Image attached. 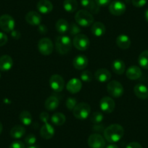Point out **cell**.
<instances>
[{
  "mask_svg": "<svg viewBox=\"0 0 148 148\" xmlns=\"http://www.w3.org/2000/svg\"><path fill=\"white\" fill-rule=\"evenodd\" d=\"M55 28L59 34L64 35L69 30V24L65 19H59L55 24Z\"/></svg>",
  "mask_w": 148,
  "mask_h": 148,
  "instance_id": "obj_28",
  "label": "cell"
},
{
  "mask_svg": "<svg viewBox=\"0 0 148 148\" xmlns=\"http://www.w3.org/2000/svg\"><path fill=\"white\" fill-rule=\"evenodd\" d=\"M126 148H143V147H142V145H141L139 143H138V142H132L128 144V145H126Z\"/></svg>",
  "mask_w": 148,
  "mask_h": 148,
  "instance_id": "obj_43",
  "label": "cell"
},
{
  "mask_svg": "<svg viewBox=\"0 0 148 148\" xmlns=\"http://www.w3.org/2000/svg\"><path fill=\"white\" fill-rule=\"evenodd\" d=\"M11 36L13 39H19L21 38V33L18 31H15V30H13L12 31H11Z\"/></svg>",
  "mask_w": 148,
  "mask_h": 148,
  "instance_id": "obj_44",
  "label": "cell"
},
{
  "mask_svg": "<svg viewBox=\"0 0 148 148\" xmlns=\"http://www.w3.org/2000/svg\"><path fill=\"white\" fill-rule=\"evenodd\" d=\"M49 86L54 92H61L65 86L63 78L58 74H54L49 79Z\"/></svg>",
  "mask_w": 148,
  "mask_h": 148,
  "instance_id": "obj_9",
  "label": "cell"
},
{
  "mask_svg": "<svg viewBox=\"0 0 148 148\" xmlns=\"http://www.w3.org/2000/svg\"><path fill=\"white\" fill-rule=\"evenodd\" d=\"M45 106L46 109L49 111H53L58 108L59 106V99L56 97L51 96L49 97L46 99L45 103Z\"/></svg>",
  "mask_w": 148,
  "mask_h": 148,
  "instance_id": "obj_27",
  "label": "cell"
},
{
  "mask_svg": "<svg viewBox=\"0 0 148 148\" xmlns=\"http://www.w3.org/2000/svg\"><path fill=\"white\" fill-rule=\"evenodd\" d=\"M103 119L104 116L100 112H95L91 115L90 120L92 123H95V124H98V123H101L103 121Z\"/></svg>",
  "mask_w": 148,
  "mask_h": 148,
  "instance_id": "obj_33",
  "label": "cell"
},
{
  "mask_svg": "<svg viewBox=\"0 0 148 148\" xmlns=\"http://www.w3.org/2000/svg\"><path fill=\"white\" fill-rule=\"evenodd\" d=\"M134 92L135 95L139 99H148V88L145 85L142 84H138L134 88Z\"/></svg>",
  "mask_w": 148,
  "mask_h": 148,
  "instance_id": "obj_21",
  "label": "cell"
},
{
  "mask_svg": "<svg viewBox=\"0 0 148 148\" xmlns=\"http://www.w3.org/2000/svg\"><path fill=\"white\" fill-rule=\"evenodd\" d=\"M132 5L136 8H142L147 3V0H132Z\"/></svg>",
  "mask_w": 148,
  "mask_h": 148,
  "instance_id": "obj_39",
  "label": "cell"
},
{
  "mask_svg": "<svg viewBox=\"0 0 148 148\" xmlns=\"http://www.w3.org/2000/svg\"><path fill=\"white\" fill-rule=\"evenodd\" d=\"M25 21L31 25H39L42 22V17L37 12L31 11L25 15Z\"/></svg>",
  "mask_w": 148,
  "mask_h": 148,
  "instance_id": "obj_14",
  "label": "cell"
},
{
  "mask_svg": "<svg viewBox=\"0 0 148 148\" xmlns=\"http://www.w3.org/2000/svg\"><path fill=\"white\" fill-rule=\"evenodd\" d=\"M77 105V100L75 98L68 97L66 100V107L69 110H73L74 108Z\"/></svg>",
  "mask_w": 148,
  "mask_h": 148,
  "instance_id": "obj_35",
  "label": "cell"
},
{
  "mask_svg": "<svg viewBox=\"0 0 148 148\" xmlns=\"http://www.w3.org/2000/svg\"><path fill=\"white\" fill-rule=\"evenodd\" d=\"M94 130H95V132H104L105 129H104V127L102 126H95V127H94Z\"/></svg>",
  "mask_w": 148,
  "mask_h": 148,
  "instance_id": "obj_46",
  "label": "cell"
},
{
  "mask_svg": "<svg viewBox=\"0 0 148 148\" xmlns=\"http://www.w3.org/2000/svg\"><path fill=\"white\" fill-rule=\"evenodd\" d=\"M145 19H146V21L148 22V9L147 10L146 12H145Z\"/></svg>",
  "mask_w": 148,
  "mask_h": 148,
  "instance_id": "obj_48",
  "label": "cell"
},
{
  "mask_svg": "<svg viewBox=\"0 0 148 148\" xmlns=\"http://www.w3.org/2000/svg\"><path fill=\"white\" fill-rule=\"evenodd\" d=\"M106 148H119V147H118V145H115V144L113 143H111L110 145H108V146L106 147Z\"/></svg>",
  "mask_w": 148,
  "mask_h": 148,
  "instance_id": "obj_47",
  "label": "cell"
},
{
  "mask_svg": "<svg viewBox=\"0 0 148 148\" xmlns=\"http://www.w3.org/2000/svg\"><path fill=\"white\" fill-rule=\"evenodd\" d=\"M37 10L42 14H48L52 12L53 9L52 3L49 0H40L36 5Z\"/></svg>",
  "mask_w": 148,
  "mask_h": 148,
  "instance_id": "obj_17",
  "label": "cell"
},
{
  "mask_svg": "<svg viewBox=\"0 0 148 148\" xmlns=\"http://www.w3.org/2000/svg\"><path fill=\"white\" fill-rule=\"evenodd\" d=\"M112 69L117 75H122L126 70V65L121 60H116L112 63Z\"/></svg>",
  "mask_w": 148,
  "mask_h": 148,
  "instance_id": "obj_26",
  "label": "cell"
},
{
  "mask_svg": "<svg viewBox=\"0 0 148 148\" xmlns=\"http://www.w3.org/2000/svg\"><path fill=\"white\" fill-rule=\"evenodd\" d=\"M36 142V137L33 134H30L25 138V143L28 146L35 145Z\"/></svg>",
  "mask_w": 148,
  "mask_h": 148,
  "instance_id": "obj_36",
  "label": "cell"
},
{
  "mask_svg": "<svg viewBox=\"0 0 148 148\" xmlns=\"http://www.w3.org/2000/svg\"><path fill=\"white\" fill-rule=\"evenodd\" d=\"M38 31H39V33H41L42 34H45L47 32V27L45 26V25H39Z\"/></svg>",
  "mask_w": 148,
  "mask_h": 148,
  "instance_id": "obj_45",
  "label": "cell"
},
{
  "mask_svg": "<svg viewBox=\"0 0 148 148\" xmlns=\"http://www.w3.org/2000/svg\"><path fill=\"white\" fill-rule=\"evenodd\" d=\"M39 119H40V120L44 123H47L49 121L50 117H49V115L47 113H46V112H42L40 114V116H39Z\"/></svg>",
  "mask_w": 148,
  "mask_h": 148,
  "instance_id": "obj_41",
  "label": "cell"
},
{
  "mask_svg": "<svg viewBox=\"0 0 148 148\" xmlns=\"http://www.w3.org/2000/svg\"><path fill=\"white\" fill-rule=\"evenodd\" d=\"M126 5L123 2L119 0H116L111 2L109 5V11L112 15L119 16L121 15L126 12Z\"/></svg>",
  "mask_w": 148,
  "mask_h": 148,
  "instance_id": "obj_11",
  "label": "cell"
},
{
  "mask_svg": "<svg viewBox=\"0 0 148 148\" xmlns=\"http://www.w3.org/2000/svg\"><path fill=\"white\" fill-rule=\"evenodd\" d=\"M55 48L57 52L60 55H66L72 48L71 39L68 36H59L55 40Z\"/></svg>",
  "mask_w": 148,
  "mask_h": 148,
  "instance_id": "obj_2",
  "label": "cell"
},
{
  "mask_svg": "<svg viewBox=\"0 0 148 148\" xmlns=\"http://www.w3.org/2000/svg\"><path fill=\"white\" fill-rule=\"evenodd\" d=\"M142 70L139 67L136 65H132L126 70V76L130 80H136L142 76Z\"/></svg>",
  "mask_w": 148,
  "mask_h": 148,
  "instance_id": "obj_16",
  "label": "cell"
},
{
  "mask_svg": "<svg viewBox=\"0 0 148 148\" xmlns=\"http://www.w3.org/2000/svg\"><path fill=\"white\" fill-rule=\"evenodd\" d=\"M73 65L74 68L77 70H83L86 68L88 65V59L85 55H77L73 59Z\"/></svg>",
  "mask_w": 148,
  "mask_h": 148,
  "instance_id": "obj_20",
  "label": "cell"
},
{
  "mask_svg": "<svg viewBox=\"0 0 148 148\" xmlns=\"http://www.w3.org/2000/svg\"><path fill=\"white\" fill-rule=\"evenodd\" d=\"M139 65L144 69H148V50H145L138 58Z\"/></svg>",
  "mask_w": 148,
  "mask_h": 148,
  "instance_id": "obj_32",
  "label": "cell"
},
{
  "mask_svg": "<svg viewBox=\"0 0 148 148\" xmlns=\"http://www.w3.org/2000/svg\"><path fill=\"white\" fill-rule=\"evenodd\" d=\"M40 134L45 139H52L55 135V129L50 123H45L40 129Z\"/></svg>",
  "mask_w": 148,
  "mask_h": 148,
  "instance_id": "obj_15",
  "label": "cell"
},
{
  "mask_svg": "<svg viewBox=\"0 0 148 148\" xmlns=\"http://www.w3.org/2000/svg\"><path fill=\"white\" fill-rule=\"evenodd\" d=\"M75 21L78 25L82 27L90 26L94 23V18L92 13L86 10H81L76 12Z\"/></svg>",
  "mask_w": 148,
  "mask_h": 148,
  "instance_id": "obj_3",
  "label": "cell"
},
{
  "mask_svg": "<svg viewBox=\"0 0 148 148\" xmlns=\"http://www.w3.org/2000/svg\"><path fill=\"white\" fill-rule=\"evenodd\" d=\"M68 31H70V34L71 35L76 36L78 34H79V33L81 32V29L79 28V27L76 24H71V26H69V30Z\"/></svg>",
  "mask_w": 148,
  "mask_h": 148,
  "instance_id": "obj_37",
  "label": "cell"
},
{
  "mask_svg": "<svg viewBox=\"0 0 148 148\" xmlns=\"http://www.w3.org/2000/svg\"><path fill=\"white\" fill-rule=\"evenodd\" d=\"M2 129H3V126H2V123L0 122V134H1V133L2 132Z\"/></svg>",
  "mask_w": 148,
  "mask_h": 148,
  "instance_id": "obj_50",
  "label": "cell"
},
{
  "mask_svg": "<svg viewBox=\"0 0 148 148\" xmlns=\"http://www.w3.org/2000/svg\"><path fill=\"white\" fill-rule=\"evenodd\" d=\"M73 45L79 50L85 51L89 48L90 45V41L86 35L79 34L74 36Z\"/></svg>",
  "mask_w": 148,
  "mask_h": 148,
  "instance_id": "obj_5",
  "label": "cell"
},
{
  "mask_svg": "<svg viewBox=\"0 0 148 148\" xmlns=\"http://www.w3.org/2000/svg\"><path fill=\"white\" fill-rule=\"evenodd\" d=\"M65 121H66V118L65 115L61 113H55L51 117V121L56 126H62L65 123Z\"/></svg>",
  "mask_w": 148,
  "mask_h": 148,
  "instance_id": "obj_31",
  "label": "cell"
},
{
  "mask_svg": "<svg viewBox=\"0 0 148 148\" xmlns=\"http://www.w3.org/2000/svg\"><path fill=\"white\" fill-rule=\"evenodd\" d=\"M116 44L118 47L122 49H126L131 46V39L125 34L119 35L116 39Z\"/></svg>",
  "mask_w": 148,
  "mask_h": 148,
  "instance_id": "obj_23",
  "label": "cell"
},
{
  "mask_svg": "<svg viewBox=\"0 0 148 148\" xmlns=\"http://www.w3.org/2000/svg\"><path fill=\"white\" fill-rule=\"evenodd\" d=\"M9 148H25V144L21 141H15V142H12L11 145H10Z\"/></svg>",
  "mask_w": 148,
  "mask_h": 148,
  "instance_id": "obj_38",
  "label": "cell"
},
{
  "mask_svg": "<svg viewBox=\"0 0 148 148\" xmlns=\"http://www.w3.org/2000/svg\"><path fill=\"white\" fill-rule=\"evenodd\" d=\"M27 148H39V147L37 146V145H30V146H28Z\"/></svg>",
  "mask_w": 148,
  "mask_h": 148,
  "instance_id": "obj_49",
  "label": "cell"
},
{
  "mask_svg": "<svg viewBox=\"0 0 148 148\" xmlns=\"http://www.w3.org/2000/svg\"><path fill=\"white\" fill-rule=\"evenodd\" d=\"M13 60L10 55H4L0 57V70L2 71H8L12 68Z\"/></svg>",
  "mask_w": 148,
  "mask_h": 148,
  "instance_id": "obj_19",
  "label": "cell"
},
{
  "mask_svg": "<svg viewBox=\"0 0 148 148\" xmlns=\"http://www.w3.org/2000/svg\"><path fill=\"white\" fill-rule=\"evenodd\" d=\"M88 145L90 148H105V140L99 134H92L88 139Z\"/></svg>",
  "mask_w": 148,
  "mask_h": 148,
  "instance_id": "obj_10",
  "label": "cell"
},
{
  "mask_svg": "<svg viewBox=\"0 0 148 148\" xmlns=\"http://www.w3.org/2000/svg\"><path fill=\"white\" fill-rule=\"evenodd\" d=\"M15 23L11 15H3L0 17V28L5 32H11L15 28Z\"/></svg>",
  "mask_w": 148,
  "mask_h": 148,
  "instance_id": "obj_7",
  "label": "cell"
},
{
  "mask_svg": "<svg viewBox=\"0 0 148 148\" xmlns=\"http://www.w3.org/2000/svg\"><path fill=\"white\" fill-rule=\"evenodd\" d=\"M63 8L68 12H74L78 8V2L76 0H64Z\"/></svg>",
  "mask_w": 148,
  "mask_h": 148,
  "instance_id": "obj_29",
  "label": "cell"
},
{
  "mask_svg": "<svg viewBox=\"0 0 148 148\" xmlns=\"http://www.w3.org/2000/svg\"><path fill=\"white\" fill-rule=\"evenodd\" d=\"M104 137L110 143H116L122 139L124 134V129L121 125L111 124L105 129Z\"/></svg>",
  "mask_w": 148,
  "mask_h": 148,
  "instance_id": "obj_1",
  "label": "cell"
},
{
  "mask_svg": "<svg viewBox=\"0 0 148 148\" xmlns=\"http://www.w3.org/2000/svg\"><path fill=\"white\" fill-rule=\"evenodd\" d=\"M25 129L22 126H15L11 129L10 134L11 137L15 139H19L22 138L23 136L25 135Z\"/></svg>",
  "mask_w": 148,
  "mask_h": 148,
  "instance_id": "obj_25",
  "label": "cell"
},
{
  "mask_svg": "<svg viewBox=\"0 0 148 148\" xmlns=\"http://www.w3.org/2000/svg\"><path fill=\"white\" fill-rule=\"evenodd\" d=\"M107 90L111 97L119 98L123 95L124 89L120 82L117 81H111L107 86Z\"/></svg>",
  "mask_w": 148,
  "mask_h": 148,
  "instance_id": "obj_6",
  "label": "cell"
},
{
  "mask_svg": "<svg viewBox=\"0 0 148 148\" xmlns=\"http://www.w3.org/2000/svg\"><path fill=\"white\" fill-rule=\"evenodd\" d=\"M95 79L99 82H107L111 79V73L106 68H99L95 72Z\"/></svg>",
  "mask_w": 148,
  "mask_h": 148,
  "instance_id": "obj_18",
  "label": "cell"
},
{
  "mask_svg": "<svg viewBox=\"0 0 148 148\" xmlns=\"http://www.w3.org/2000/svg\"><path fill=\"white\" fill-rule=\"evenodd\" d=\"M82 82L79 79H76V78L71 79L66 85L67 90L71 92V94H76L79 92L82 89Z\"/></svg>",
  "mask_w": 148,
  "mask_h": 148,
  "instance_id": "obj_13",
  "label": "cell"
},
{
  "mask_svg": "<svg viewBox=\"0 0 148 148\" xmlns=\"http://www.w3.org/2000/svg\"><path fill=\"white\" fill-rule=\"evenodd\" d=\"M19 119L21 123L23 125H25V126H29V125H31L33 121L32 115L31 114L30 112H28L27 110H24L21 112V114H20Z\"/></svg>",
  "mask_w": 148,
  "mask_h": 148,
  "instance_id": "obj_30",
  "label": "cell"
},
{
  "mask_svg": "<svg viewBox=\"0 0 148 148\" xmlns=\"http://www.w3.org/2000/svg\"><path fill=\"white\" fill-rule=\"evenodd\" d=\"M0 78H1V74H0Z\"/></svg>",
  "mask_w": 148,
  "mask_h": 148,
  "instance_id": "obj_51",
  "label": "cell"
},
{
  "mask_svg": "<svg viewBox=\"0 0 148 148\" xmlns=\"http://www.w3.org/2000/svg\"><path fill=\"white\" fill-rule=\"evenodd\" d=\"M100 109L106 113H112L116 108V103L111 97H104L101 99L99 102Z\"/></svg>",
  "mask_w": 148,
  "mask_h": 148,
  "instance_id": "obj_12",
  "label": "cell"
},
{
  "mask_svg": "<svg viewBox=\"0 0 148 148\" xmlns=\"http://www.w3.org/2000/svg\"><path fill=\"white\" fill-rule=\"evenodd\" d=\"M81 4L87 11H90L95 14L99 12V7L97 5L95 0H81Z\"/></svg>",
  "mask_w": 148,
  "mask_h": 148,
  "instance_id": "obj_22",
  "label": "cell"
},
{
  "mask_svg": "<svg viewBox=\"0 0 148 148\" xmlns=\"http://www.w3.org/2000/svg\"><path fill=\"white\" fill-rule=\"evenodd\" d=\"M91 113V108L89 104L86 102H81L76 105L73 110V116L79 120H85L89 116Z\"/></svg>",
  "mask_w": 148,
  "mask_h": 148,
  "instance_id": "obj_4",
  "label": "cell"
},
{
  "mask_svg": "<svg viewBox=\"0 0 148 148\" xmlns=\"http://www.w3.org/2000/svg\"><path fill=\"white\" fill-rule=\"evenodd\" d=\"M81 79L84 82H90L92 81V74L90 71H84L81 74Z\"/></svg>",
  "mask_w": 148,
  "mask_h": 148,
  "instance_id": "obj_34",
  "label": "cell"
},
{
  "mask_svg": "<svg viewBox=\"0 0 148 148\" xmlns=\"http://www.w3.org/2000/svg\"><path fill=\"white\" fill-rule=\"evenodd\" d=\"M8 41V36L3 32H0V47H2L7 44Z\"/></svg>",
  "mask_w": 148,
  "mask_h": 148,
  "instance_id": "obj_40",
  "label": "cell"
},
{
  "mask_svg": "<svg viewBox=\"0 0 148 148\" xmlns=\"http://www.w3.org/2000/svg\"><path fill=\"white\" fill-rule=\"evenodd\" d=\"M105 26L102 23L95 22L93 23L91 28V31L94 36L97 37H100L103 36L105 33Z\"/></svg>",
  "mask_w": 148,
  "mask_h": 148,
  "instance_id": "obj_24",
  "label": "cell"
},
{
  "mask_svg": "<svg viewBox=\"0 0 148 148\" xmlns=\"http://www.w3.org/2000/svg\"><path fill=\"white\" fill-rule=\"evenodd\" d=\"M53 44L49 38H42L38 43V49L44 55H49L53 51Z\"/></svg>",
  "mask_w": 148,
  "mask_h": 148,
  "instance_id": "obj_8",
  "label": "cell"
},
{
  "mask_svg": "<svg viewBox=\"0 0 148 148\" xmlns=\"http://www.w3.org/2000/svg\"><path fill=\"white\" fill-rule=\"evenodd\" d=\"M95 1L99 7L107 6L111 2V0H95Z\"/></svg>",
  "mask_w": 148,
  "mask_h": 148,
  "instance_id": "obj_42",
  "label": "cell"
}]
</instances>
